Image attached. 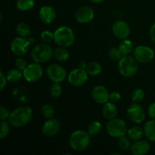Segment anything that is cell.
<instances>
[{"label":"cell","mask_w":155,"mask_h":155,"mask_svg":"<svg viewBox=\"0 0 155 155\" xmlns=\"http://www.w3.org/2000/svg\"><path fill=\"white\" fill-rule=\"evenodd\" d=\"M30 44L31 42L30 39H26V37L18 36L11 42V51L15 55L21 57L27 54Z\"/></svg>","instance_id":"8"},{"label":"cell","mask_w":155,"mask_h":155,"mask_svg":"<svg viewBox=\"0 0 155 155\" xmlns=\"http://www.w3.org/2000/svg\"><path fill=\"white\" fill-rule=\"evenodd\" d=\"M93 9L89 6H81L75 13V18L77 22L80 24H87L91 22L94 18Z\"/></svg>","instance_id":"14"},{"label":"cell","mask_w":155,"mask_h":155,"mask_svg":"<svg viewBox=\"0 0 155 155\" xmlns=\"http://www.w3.org/2000/svg\"><path fill=\"white\" fill-rule=\"evenodd\" d=\"M118 110L117 106L114 102H106L102 108V115L105 119L110 120L112 119L116 118L117 115Z\"/></svg>","instance_id":"19"},{"label":"cell","mask_w":155,"mask_h":155,"mask_svg":"<svg viewBox=\"0 0 155 155\" xmlns=\"http://www.w3.org/2000/svg\"><path fill=\"white\" fill-rule=\"evenodd\" d=\"M106 130L107 134L110 137L117 138V139L125 136L128 131L127 125L125 121L119 118H114L109 120L107 124Z\"/></svg>","instance_id":"6"},{"label":"cell","mask_w":155,"mask_h":155,"mask_svg":"<svg viewBox=\"0 0 155 155\" xmlns=\"http://www.w3.org/2000/svg\"><path fill=\"white\" fill-rule=\"evenodd\" d=\"M145 136L148 140L155 142V120H151L145 123L144 126Z\"/></svg>","instance_id":"20"},{"label":"cell","mask_w":155,"mask_h":155,"mask_svg":"<svg viewBox=\"0 0 155 155\" xmlns=\"http://www.w3.org/2000/svg\"><path fill=\"white\" fill-rule=\"evenodd\" d=\"M150 148L151 145L147 141L140 139L136 141V142L131 145L130 151L132 154L134 155H144L150 151Z\"/></svg>","instance_id":"18"},{"label":"cell","mask_w":155,"mask_h":155,"mask_svg":"<svg viewBox=\"0 0 155 155\" xmlns=\"http://www.w3.org/2000/svg\"><path fill=\"white\" fill-rule=\"evenodd\" d=\"M92 99L100 104H105L109 100L110 93L104 86H96L92 90Z\"/></svg>","instance_id":"16"},{"label":"cell","mask_w":155,"mask_h":155,"mask_svg":"<svg viewBox=\"0 0 155 155\" xmlns=\"http://www.w3.org/2000/svg\"><path fill=\"white\" fill-rule=\"evenodd\" d=\"M127 117L135 124H141L145 119V111L143 107L138 103H133L127 110Z\"/></svg>","instance_id":"12"},{"label":"cell","mask_w":155,"mask_h":155,"mask_svg":"<svg viewBox=\"0 0 155 155\" xmlns=\"http://www.w3.org/2000/svg\"><path fill=\"white\" fill-rule=\"evenodd\" d=\"M53 56L58 61L64 62L69 58V52L66 47L59 46L54 50Z\"/></svg>","instance_id":"22"},{"label":"cell","mask_w":155,"mask_h":155,"mask_svg":"<svg viewBox=\"0 0 155 155\" xmlns=\"http://www.w3.org/2000/svg\"><path fill=\"white\" fill-rule=\"evenodd\" d=\"M61 130V123L58 120L50 118L45 122L42 127V133L47 137H52L58 133Z\"/></svg>","instance_id":"15"},{"label":"cell","mask_w":155,"mask_h":155,"mask_svg":"<svg viewBox=\"0 0 155 155\" xmlns=\"http://www.w3.org/2000/svg\"><path fill=\"white\" fill-rule=\"evenodd\" d=\"M54 42L58 46H71L74 42V32L67 26H61L54 32Z\"/></svg>","instance_id":"4"},{"label":"cell","mask_w":155,"mask_h":155,"mask_svg":"<svg viewBox=\"0 0 155 155\" xmlns=\"http://www.w3.org/2000/svg\"><path fill=\"white\" fill-rule=\"evenodd\" d=\"M102 129V126L99 121H92L88 127V133L91 136L99 134Z\"/></svg>","instance_id":"28"},{"label":"cell","mask_w":155,"mask_h":155,"mask_svg":"<svg viewBox=\"0 0 155 155\" xmlns=\"http://www.w3.org/2000/svg\"><path fill=\"white\" fill-rule=\"evenodd\" d=\"M27 65L28 64H27V61L24 58H18L15 61V66H16V68L19 69L20 71H24L27 68Z\"/></svg>","instance_id":"36"},{"label":"cell","mask_w":155,"mask_h":155,"mask_svg":"<svg viewBox=\"0 0 155 155\" xmlns=\"http://www.w3.org/2000/svg\"><path fill=\"white\" fill-rule=\"evenodd\" d=\"M148 115L152 119H155V102L151 103L148 108Z\"/></svg>","instance_id":"40"},{"label":"cell","mask_w":155,"mask_h":155,"mask_svg":"<svg viewBox=\"0 0 155 155\" xmlns=\"http://www.w3.org/2000/svg\"><path fill=\"white\" fill-rule=\"evenodd\" d=\"M121 99V95L117 92H112L110 93V96H109V100L111 102L117 103L119 102Z\"/></svg>","instance_id":"38"},{"label":"cell","mask_w":155,"mask_h":155,"mask_svg":"<svg viewBox=\"0 0 155 155\" xmlns=\"http://www.w3.org/2000/svg\"><path fill=\"white\" fill-rule=\"evenodd\" d=\"M88 75L86 69L83 68H75L70 72L68 74V83L73 86H81L84 85L88 80Z\"/></svg>","instance_id":"9"},{"label":"cell","mask_w":155,"mask_h":155,"mask_svg":"<svg viewBox=\"0 0 155 155\" xmlns=\"http://www.w3.org/2000/svg\"><path fill=\"white\" fill-rule=\"evenodd\" d=\"M46 74L48 78L54 83H61L67 77L66 70L58 64H50L47 68Z\"/></svg>","instance_id":"11"},{"label":"cell","mask_w":155,"mask_h":155,"mask_svg":"<svg viewBox=\"0 0 155 155\" xmlns=\"http://www.w3.org/2000/svg\"><path fill=\"white\" fill-rule=\"evenodd\" d=\"M62 93V88L59 83H54L50 89V94L54 98H58Z\"/></svg>","instance_id":"34"},{"label":"cell","mask_w":155,"mask_h":155,"mask_svg":"<svg viewBox=\"0 0 155 155\" xmlns=\"http://www.w3.org/2000/svg\"><path fill=\"white\" fill-rule=\"evenodd\" d=\"M9 115H10V112L8 110L7 107L5 106H1L0 108V120H5L6 119H8Z\"/></svg>","instance_id":"37"},{"label":"cell","mask_w":155,"mask_h":155,"mask_svg":"<svg viewBox=\"0 0 155 155\" xmlns=\"http://www.w3.org/2000/svg\"><path fill=\"white\" fill-rule=\"evenodd\" d=\"M133 55L139 63L147 64L153 60L154 52L152 48L147 45H139L134 49Z\"/></svg>","instance_id":"10"},{"label":"cell","mask_w":155,"mask_h":155,"mask_svg":"<svg viewBox=\"0 0 155 155\" xmlns=\"http://www.w3.org/2000/svg\"><path fill=\"white\" fill-rule=\"evenodd\" d=\"M86 71L89 76L95 77V76L101 74V71H102V68H101V65L98 62L92 61L86 65Z\"/></svg>","instance_id":"23"},{"label":"cell","mask_w":155,"mask_h":155,"mask_svg":"<svg viewBox=\"0 0 155 155\" xmlns=\"http://www.w3.org/2000/svg\"><path fill=\"white\" fill-rule=\"evenodd\" d=\"M39 18L42 23L45 24H50L55 20L56 12L51 6H42L39 12Z\"/></svg>","instance_id":"17"},{"label":"cell","mask_w":155,"mask_h":155,"mask_svg":"<svg viewBox=\"0 0 155 155\" xmlns=\"http://www.w3.org/2000/svg\"><path fill=\"white\" fill-rule=\"evenodd\" d=\"M43 70L39 63H31L23 71V77L29 83H36L42 78Z\"/></svg>","instance_id":"7"},{"label":"cell","mask_w":155,"mask_h":155,"mask_svg":"<svg viewBox=\"0 0 155 155\" xmlns=\"http://www.w3.org/2000/svg\"><path fill=\"white\" fill-rule=\"evenodd\" d=\"M40 38L44 43H49L51 41H54V33H51L49 30H44L41 33Z\"/></svg>","instance_id":"35"},{"label":"cell","mask_w":155,"mask_h":155,"mask_svg":"<svg viewBox=\"0 0 155 155\" xmlns=\"http://www.w3.org/2000/svg\"><path fill=\"white\" fill-rule=\"evenodd\" d=\"M54 50L47 43L39 44L32 49L31 58L36 63H45L53 56Z\"/></svg>","instance_id":"5"},{"label":"cell","mask_w":155,"mask_h":155,"mask_svg":"<svg viewBox=\"0 0 155 155\" xmlns=\"http://www.w3.org/2000/svg\"><path fill=\"white\" fill-rule=\"evenodd\" d=\"M35 5L34 0H17L16 8L21 12H27L33 8Z\"/></svg>","instance_id":"25"},{"label":"cell","mask_w":155,"mask_h":155,"mask_svg":"<svg viewBox=\"0 0 155 155\" xmlns=\"http://www.w3.org/2000/svg\"><path fill=\"white\" fill-rule=\"evenodd\" d=\"M90 135L83 130H76L69 137V144L74 151H83L89 147L90 143Z\"/></svg>","instance_id":"2"},{"label":"cell","mask_w":155,"mask_h":155,"mask_svg":"<svg viewBox=\"0 0 155 155\" xmlns=\"http://www.w3.org/2000/svg\"><path fill=\"white\" fill-rule=\"evenodd\" d=\"M23 74L21 72L19 69L16 68V69H12L10 71H8L7 74H6V77H7L8 82L11 83H16L18 81L21 80L22 78Z\"/></svg>","instance_id":"26"},{"label":"cell","mask_w":155,"mask_h":155,"mask_svg":"<svg viewBox=\"0 0 155 155\" xmlns=\"http://www.w3.org/2000/svg\"><path fill=\"white\" fill-rule=\"evenodd\" d=\"M7 77L5 76L2 71H0V90L2 91L7 84Z\"/></svg>","instance_id":"39"},{"label":"cell","mask_w":155,"mask_h":155,"mask_svg":"<svg viewBox=\"0 0 155 155\" xmlns=\"http://www.w3.org/2000/svg\"><path fill=\"white\" fill-rule=\"evenodd\" d=\"M15 30H16L17 34L21 37H27L30 34V27L26 23L24 22L19 23L16 26Z\"/></svg>","instance_id":"27"},{"label":"cell","mask_w":155,"mask_h":155,"mask_svg":"<svg viewBox=\"0 0 155 155\" xmlns=\"http://www.w3.org/2000/svg\"><path fill=\"white\" fill-rule=\"evenodd\" d=\"M120 51H121L123 55H129L133 50V43L129 39H123L119 44Z\"/></svg>","instance_id":"24"},{"label":"cell","mask_w":155,"mask_h":155,"mask_svg":"<svg viewBox=\"0 0 155 155\" xmlns=\"http://www.w3.org/2000/svg\"><path fill=\"white\" fill-rule=\"evenodd\" d=\"M41 111H42V114L43 115L44 117H45L46 119L52 118L54 115V107L50 104H44L42 107Z\"/></svg>","instance_id":"29"},{"label":"cell","mask_w":155,"mask_h":155,"mask_svg":"<svg viewBox=\"0 0 155 155\" xmlns=\"http://www.w3.org/2000/svg\"><path fill=\"white\" fill-rule=\"evenodd\" d=\"M89 1H90L91 2L96 3V4H98V3H101V2H102L105 1V0H89Z\"/></svg>","instance_id":"42"},{"label":"cell","mask_w":155,"mask_h":155,"mask_svg":"<svg viewBox=\"0 0 155 155\" xmlns=\"http://www.w3.org/2000/svg\"><path fill=\"white\" fill-rule=\"evenodd\" d=\"M108 56L112 61H119L124 55L122 54L121 51H120L119 48H115V47H112L109 49L108 51Z\"/></svg>","instance_id":"31"},{"label":"cell","mask_w":155,"mask_h":155,"mask_svg":"<svg viewBox=\"0 0 155 155\" xmlns=\"http://www.w3.org/2000/svg\"><path fill=\"white\" fill-rule=\"evenodd\" d=\"M118 147L121 150H123V151H128V150H130V148H131L130 139L126 137V136H123V137L119 138V140H118Z\"/></svg>","instance_id":"33"},{"label":"cell","mask_w":155,"mask_h":155,"mask_svg":"<svg viewBox=\"0 0 155 155\" xmlns=\"http://www.w3.org/2000/svg\"><path fill=\"white\" fill-rule=\"evenodd\" d=\"M33 117V110L30 107H20L11 112L8 122L13 127L21 128L25 127Z\"/></svg>","instance_id":"1"},{"label":"cell","mask_w":155,"mask_h":155,"mask_svg":"<svg viewBox=\"0 0 155 155\" xmlns=\"http://www.w3.org/2000/svg\"><path fill=\"white\" fill-rule=\"evenodd\" d=\"M144 98H145V92L140 88L135 89L131 95V99L134 103L140 102L144 99Z\"/></svg>","instance_id":"30"},{"label":"cell","mask_w":155,"mask_h":155,"mask_svg":"<svg viewBox=\"0 0 155 155\" xmlns=\"http://www.w3.org/2000/svg\"><path fill=\"white\" fill-rule=\"evenodd\" d=\"M138 61L135 58L130 55L123 56L118 61V71L124 77L130 78L136 74L138 71Z\"/></svg>","instance_id":"3"},{"label":"cell","mask_w":155,"mask_h":155,"mask_svg":"<svg viewBox=\"0 0 155 155\" xmlns=\"http://www.w3.org/2000/svg\"><path fill=\"white\" fill-rule=\"evenodd\" d=\"M79 68H83V69H86V63H85V62H82V63L80 64V67H79Z\"/></svg>","instance_id":"43"},{"label":"cell","mask_w":155,"mask_h":155,"mask_svg":"<svg viewBox=\"0 0 155 155\" xmlns=\"http://www.w3.org/2000/svg\"><path fill=\"white\" fill-rule=\"evenodd\" d=\"M112 33L117 39H125L130 36V28L127 22L123 20H118L112 25Z\"/></svg>","instance_id":"13"},{"label":"cell","mask_w":155,"mask_h":155,"mask_svg":"<svg viewBox=\"0 0 155 155\" xmlns=\"http://www.w3.org/2000/svg\"><path fill=\"white\" fill-rule=\"evenodd\" d=\"M1 125V132H0V139H4L5 138L8 136L10 133V125L9 122H7L5 120H1L0 123Z\"/></svg>","instance_id":"32"},{"label":"cell","mask_w":155,"mask_h":155,"mask_svg":"<svg viewBox=\"0 0 155 155\" xmlns=\"http://www.w3.org/2000/svg\"><path fill=\"white\" fill-rule=\"evenodd\" d=\"M127 135H128L129 139L136 142V141L142 139L145 135V133H144V130H142L141 127L135 126L129 129L127 131Z\"/></svg>","instance_id":"21"},{"label":"cell","mask_w":155,"mask_h":155,"mask_svg":"<svg viewBox=\"0 0 155 155\" xmlns=\"http://www.w3.org/2000/svg\"><path fill=\"white\" fill-rule=\"evenodd\" d=\"M149 38L151 42L155 43V22L151 25L149 30Z\"/></svg>","instance_id":"41"}]
</instances>
